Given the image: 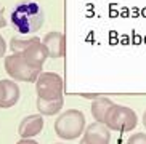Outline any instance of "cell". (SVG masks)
<instances>
[{
    "label": "cell",
    "mask_w": 146,
    "mask_h": 144,
    "mask_svg": "<svg viewBox=\"0 0 146 144\" xmlns=\"http://www.w3.org/2000/svg\"><path fill=\"white\" fill-rule=\"evenodd\" d=\"M10 47L13 53L21 55L27 63L35 69H42L45 59L48 58L47 48L42 43V40L37 37L32 38H16L13 37L10 42Z\"/></svg>",
    "instance_id": "cell-2"
},
{
    "label": "cell",
    "mask_w": 146,
    "mask_h": 144,
    "mask_svg": "<svg viewBox=\"0 0 146 144\" xmlns=\"http://www.w3.org/2000/svg\"><path fill=\"white\" fill-rule=\"evenodd\" d=\"M56 144H61V143H56Z\"/></svg>",
    "instance_id": "cell-19"
},
{
    "label": "cell",
    "mask_w": 146,
    "mask_h": 144,
    "mask_svg": "<svg viewBox=\"0 0 146 144\" xmlns=\"http://www.w3.org/2000/svg\"><path fill=\"white\" fill-rule=\"evenodd\" d=\"M5 71L13 80L19 82H35L39 79L42 69H35L27 63L21 55L13 53L5 58Z\"/></svg>",
    "instance_id": "cell-5"
},
{
    "label": "cell",
    "mask_w": 146,
    "mask_h": 144,
    "mask_svg": "<svg viewBox=\"0 0 146 144\" xmlns=\"http://www.w3.org/2000/svg\"><path fill=\"white\" fill-rule=\"evenodd\" d=\"M127 144H146V133H135L127 139Z\"/></svg>",
    "instance_id": "cell-13"
},
{
    "label": "cell",
    "mask_w": 146,
    "mask_h": 144,
    "mask_svg": "<svg viewBox=\"0 0 146 144\" xmlns=\"http://www.w3.org/2000/svg\"><path fill=\"white\" fill-rule=\"evenodd\" d=\"M85 131V115L77 109H68L55 120V133L64 141L80 138Z\"/></svg>",
    "instance_id": "cell-3"
},
{
    "label": "cell",
    "mask_w": 146,
    "mask_h": 144,
    "mask_svg": "<svg viewBox=\"0 0 146 144\" xmlns=\"http://www.w3.org/2000/svg\"><path fill=\"white\" fill-rule=\"evenodd\" d=\"M35 91L40 99H61L64 93V83L55 72H40L35 80Z\"/></svg>",
    "instance_id": "cell-6"
},
{
    "label": "cell",
    "mask_w": 146,
    "mask_h": 144,
    "mask_svg": "<svg viewBox=\"0 0 146 144\" xmlns=\"http://www.w3.org/2000/svg\"><path fill=\"white\" fill-rule=\"evenodd\" d=\"M5 26H7V19L3 18V13H2V10H0V29L5 27Z\"/></svg>",
    "instance_id": "cell-16"
},
{
    "label": "cell",
    "mask_w": 146,
    "mask_h": 144,
    "mask_svg": "<svg viewBox=\"0 0 146 144\" xmlns=\"http://www.w3.org/2000/svg\"><path fill=\"white\" fill-rule=\"evenodd\" d=\"M79 144H87V143H85V141H84V139H82V141H80V143H79Z\"/></svg>",
    "instance_id": "cell-18"
},
{
    "label": "cell",
    "mask_w": 146,
    "mask_h": 144,
    "mask_svg": "<svg viewBox=\"0 0 146 144\" xmlns=\"http://www.w3.org/2000/svg\"><path fill=\"white\" fill-rule=\"evenodd\" d=\"M43 130V115H27L21 120L19 127H18V133L21 138H34V136L40 135Z\"/></svg>",
    "instance_id": "cell-9"
},
{
    "label": "cell",
    "mask_w": 146,
    "mask_h": 144,
    "mask_svg": "<svg viewBox=\"0 0 146 144\" xmlns=\"http://www.w3.org/2000/svg\"><path fill=\"white\" fill-rule=\"evenodd\" d=\"M19 101V87L13 80H0V109L13 107Z\"/></svg>",
    "instance_id": "cell-8"
},
{
    "label": "cell",
    "mask_w": 146,
    "mask_h": 144,
    "mask_svg": "<svg viewBox=\"0 0 146 144\" xmlns=\"http://www.w3.org/2000/svg\"><path fill=\"white\" fill-rule=\"evenodd\" d=\"M5 51H7V43H5V40H3V37L0 35V58L5 55Z\"/></svg>",
    "instance_id": "cell-14"
},
{
    "label": "cell",
    "mask_w": 146,
    "mask_h": 144,
    "mask_svg": "<svg viewBox=\"0 0 146 144\" xmlns=\"http://www.w3.org/2000/svg\"><path fill=\"white\" fill-rule=\"evenodd\" d=\"M11 24L19 34H34L43 24V10L35 2H21L11 11Z\"/></svg>",
    "instance_id": "cell-1"
},
{
    "label": "cell",
    "mask_w": 146,
    "mask_h": 144,
    "mask_svg": "<svg viewBox=\"0 0 146 144\" xmlns=\"http://www.w3.org/2000/svg\"><path fill=\"white\" fill-rule=\"evenodd\" d=\"M87 144H109L111 143V130L100 122H93L85 127L84 138Z\"/></svg>",
    "instance_id": "cell-7"
},
{
    "label": "cell",
    "mask_w": 146,
    "mask_h": 144,
    "mask_svg": "<svg viewBox=\"0 0 146 144\" xmlns=\"http://www.w3.org/2000/svg\"><path fill=\"white\" fill-rule=\"evenodd\" d=\"M42 43L47 48L48 58H63L64 56V34L61 32H48L42 38Z\"/></svg>",
    "instance_id": "cell-10"
},
{
    "label": "cell",
    "mask_w": 146,
    "mask_h": 144,
    "mask_svg": "<svg viewBox=\"0 0 146 144\" xmlns=\"http://www.w3.org/2000/svg\"><path fill=\"white\" fill-rule=\"evenodd\" d=\"M112 104H114V102H112L109 98H104V96L95 98L93 101H92V115H93L95 122L104 123L108 110L111 109Z\"/></svg>",
    "instance_id": "cell-11"
},
{
    "label": "cell",
    "mask_w": 146,
    "mask_h": 144,
    "mask_svg": "<svg viewBox=\"0 0 146 144\" xmlns=\"http://www.w3.org/2000/svg\"><path fill=\"white\" fill-rule=\"evenodd\" d=\"M137 123H138V117L135 114V110L127 106L116 104V102L108 110L106 120H104V125L109 130L119 133L132 131L133 128H137Z\"/></svg>",
    "instance_id": "cell-4"
},
{
    "label": "cell",
    "mask_w": 146,
    "mask_h": 144,
    "mask_svg": "<svg viewBox=\"0 0 146 144\" xmlns=\"http://www.w3.org/2000/svg\"><path fill=\"white\" fill-rule=\"evenodd\" d=\"M63 104H64V98L61 99H40L37 98V110L39 114L42 115H56L63 109Z\"/></svg>",
    "instance_id": "cell-12"
},
{
    "label": "cell",
    "mask_w": 146,
    "mask_h": 144,
    "mask_svg": "<svg viewBox=\"0 0 146 144\" xmlns=\"http://www.w3.org/2000/svg\"><path fill=\"white\" fill-rule=\"evenodd\" d=\"M16 144H39L37 141H34V139H31V138H23L21 141H18Z\"/></svg>",
    "instance_id": "cell-15"
},
{
    "label": "cell",
    "mask_w": 146,
    "mask_h": 144,
    "mask_svg": "<svg viewBox=\"0 0 146 144\" xmlns=\"http://www.w3.org/2000/svg\"><path fill=\"white\" fill-rule=\"evenodd\" d=\"M143 125H145V128H146V110H145V114H143Z\"/></svg>",
    "instance_id": "cell-17"
}]
</instances>
